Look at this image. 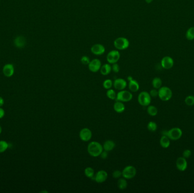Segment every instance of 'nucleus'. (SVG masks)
Listing matches in <instances>:
<instances>
[{
    "mask_svg": "<svg viewBox=\"0 0 194 193\" xmlns=\"http://www.w3.org/2000/svg\"><path fill=\"white\" fill-rule=\"evenodd\" d=\"M103 151V146L96 141L90 142L87 146V152L92 157H98Z\"/></svg>",
    "mask_w": 194,
    "mask_h": 193,
    "instance_id": "obj_1",
    "label": "nucleus"
},
{
    "mask_svg": "<svg viewBox=\"0 0 194 193\" xmlns=\"http://www.w3.org/2000/svg\"><path fill=\"white\" fill-rule=\"evenodd\" d=\"M183 134L182 130L179 127H173L169 130L162 131V135L167 136L170 140H179Z\"/></svg>",
    "mask_w": 194,
    "mask_h": 193,
    "instance_id": "obj_2",
    "label": "nucleus"
},
{
    "mask_svg": "<svg viewBox=\"0 0 194 193\" xmlns=\"http://www.w3.org/2000/svg\"><path fill=\"white\" fill-rule=\"evenodd\" d=\"M162 101L167 102L173 96V92L169 87L164 86L158 89V96Z\"/></svg>",
    "mask_w": 194,
    "mask_h": 193,
    "instance_id": "obj_3",
    "label": "nucleus"
},
{
    "mask_svg": "<svg viewBox=\"0 0 194 193\" xmlns=\"http://www.w3.org/2000/svg\"><path fill=\"white\" fill-rule=\"evenodd\" d=\"M151 97L149 92L147 91L141 92L137 98V100L142 106H147L151 103Z\"/></svg>",
    "mask_w": 194,
    "mask_h": 193,
    "instance_id": "obj_4",
    "label": "nucleus"
},
{
    "mask_svg": "<svg viewBox=\"0 0 194 193\" xmlns=\"http://www.w3.org/2000/svg\"><path fill=\"white\" fill-rule=\"evenodd\" d=\"M114 45L118 50L122 51L128 48L129 46V41L126 38L120 37L114 40Z\"/></svg>",
    "mask_w": 194,
    "mask_h": 193,
    "instance_id": "obj_5",
    "label": "nucleus"
},
{
    "mask_svg": "<svg viewBox=\"0 0 194 193\" xmlns=\"http://www.w3.org/2000/svg\"><path fill=\"white\" fill-rule=\"evenodd\" d=\"M132 94L131 92L123 90L117 93L116 100L122 102H130L132 99Z\"/></svg>",
    "mask_w": 194,
    "mask_h": 193,
    "instance_id": "obj_6",
    "label": "nucleus"
},
{
    "mask_svg": "<svg viewBox=\"0 0 194 193\" xmlns=\"http://www.w3.org/2000/svg\"><path fill=\"white\" fill-rule=\"evenodd\" d=\"M136 169L132 165H128L122 171V176L123 178L130 179L134 178L136 175Z\"/></svg>",
    "mask_w": 194,
    "mask_h": 193,
    "instance_id": "obj_7",
    "label": "nucleus"
},
{
    "mask_svg": "<svg viewBox=\"0 0 194 193\" xmlns=\"http://www.w3.org/2000/svg\"><path fill=\"white\" fill-rule=\"evenodd\" d=\"M120 58V54L118 51H111L107 55V61L110 64H114L117 63Z\"/></svg>",
    "mask_w": 194,
    "mask_h": 193,
    "instance_id": "obj_8",
    "label": "nucleus"
},
{
    "mask_svg": "<svg viewBox=\"0 0 194 193\" xmlns=\"http://www.w3.org/2000/svg\"><path fill=\"white\" fill-rule=\"evenodd\" d=\"M101 66V61L99 59L97 58H95L94 60L90 61V63L88 65V68L89 70L93 72H98L100 70Z\"/></svg>",
    "mask_w": 194,
    "mask_h": 193,
    "instance_id": "obj_9",
    "label": "nucleus"
},
{
    "mask_svg": "<svg viewBox=\"0 0 194 193\" xmlns=\"http://www.w3.org/2000/svg\"><path fill=\"white\" fill-rule=\"evenodd\" d=\"M81 140L84 142H88L92 138V132L89 128H83L79 133Z\"/></svg>",
    "mask_w": 194,
    "mask_h": 193,
    "instance_id": "obj_10",
    "label": "nucleus"
},
{
    "mask_svg": "<svg viewBox=\"0 0 194 193\" xmlns=\"http://www.w3.org/2000/svg\"><path fill=\"white\" fill-rule=\"evenodd\" d=\"M108 177V173L104 170H99L94 176V180L97 183H103Z\"/></svg>",
    "mask_w": 194,
    "mask_h": 193,
    "instance_id": "obj_11",
    "label": "nucleus"
},
{
    "mask_svg": "<svg viewBox=\"0 0 194 193\" xmlns=\"http://www.w3.org/2000/svg\"><path fill=\"white\" fill-rule=\"evenodd\" d=\"M187 162L186 159L183 157L178 158L176 161V167L180 172H184L187 168Z\"/></svg>",
    "mask_w": 194,
    "mask_h": 193,
    "instance_id": "obj_12",
    "label": "nucleus"
},
{
    "mask_svg": "<svg viewBox=\"0 0 194 193\" xmlns=\"http://www.w3.org/2000/svg\"><path fill=\"white\" fill-rule=\"evenodd\" d=\"M113 86L116 90L122 91L126 88L127 86V83L123 78H118L114 81Z\"/></svg>",
    "mask_w": 194,
    "mask_h": 193,
    "instance_id": "obj_13",
    "label": "nucleus"
},
{
    "mask_svg": "<svg viewBox=\"0 0 194 193\" xmlns=\"http://www.w3.org/2000/svg\"><path fill=\"white\" fill-rule=\"evenodd\" d=\"M91 52L96 56H100L105 52V48L100 44H96L91 47Z\"/></svg>",
    "mask_w": 194,
    "mask_h": 193,
    "instance_id": "obj_14",
    "label": "nucleus"
},
{
    "mask_svg": "<svg viewBox=\"0 0 194 193\" xmlns=\"http://www.w3.org/2000/svg\"><path fill=\"white\" fill-rule=\"evenodd\" d=\"M162 67L165 69H170L174 65L173 59L169 56H165L162 59L161 62Z\"/></svg>",
    "mask_w": 194,
    "mask_h": 193,
    "instance_id": "obj_15",
    "label": "nucleus"
},
{
    "mask_svg": "<svg viewBox=\"0 0 194 193\" xmlns=\"http://www.w3.org/2000/svg\"><path fill=\"white\" fill-rule=\"evenodd\" d=\"M14 72V66L12 64H6L3 68V73L6 77H11Z\"/></svg>",
    "mask_w": 194,
    "mask_h": 193,
    "instance_id": "obj_16",
    "label": "nucleus"
},
{
    "mask_svg": "<svg viewBox=\"0 0 194 193\" xmlns=\"http://www.w3.org/2000/svg\"><path fill=\"white\" fill-rule=\"evenodd\" d=\"M113 107H114V111L118 113H123L126 109L125 105L124 104V103L123 102H120V101H116L114 103Z\"/></svg>",
    "mask_w": 194,
    "mask_h": 193,
    "instance_id": "obj_17",
    "label": "nucleus"
},
{
    "mask_svg": "<svg viewBox=\"0 0 194 193\" xmlns=\"http://www.w3.org/2000/svg\"><path fill=\"white\" fill-rule=\"evenodd\" d=\"M128 87L129 89L131 91L133 92H136L138 91L139 88H140V86L138 83L135 79H132L129 81V84H128Z\"/></svg>",
    "mask_w": 194,
    "mask_h": 193,
    "instance_id": "obj_18",
    "label": "nucleus"
},
{
    "mask_svg": "<svg viewBox=\"0 0 194 193\" xmlns=\"http://www.w3.org/2000/svg\"><path fill=\"white\" fill-rule=\"evenodd\" d=\"M115 147V143L114 141L111 140H107L105 141L103 145V150L107 152L111 151L114 149Z\"/></svg>",
    "mask_w": 194,
    "mask_h": 193,
    "instance_id": "obj_19",
    "label": "nucleus"
},
{
    "mask_svg": "<svg viewBox=\"0 0 194 193\" xmlns=\"http://www.w3.org/2000/svg\"><path fill=\"white\" fill-rule=\"evenodd\" d=\"M111 70L112 68L110 63H105L101 66L100 69V72L103 75H107L111 72Z\"/></svg>",
    "mask_w": 194,
    "mask_h": 193,
    "instance_id": "obj_20",
    "label": "nucleus"
},
{
    "mask_svg": "<svg viewBox=\"0 0 194 193\" xmlns=\"http://www.w3.org/2000/svg\"><path fill=\"white\" fill-rule=\"evenodd\" d=\"M170 139L166 135H162L160 140V145L162 148L167 149L170 145Z\"/></svg>",
    "mask_w": 194,
    "mask_h": 193,
    "instance_id": "obj_21",
    "label": "nucleus"
},
{
    "mask_svg": "<svg viewBox=\"0 0 194 193\" xmlns=\"http://www.w3.org/2000/svg\"><path fill=\"white\" fill-rule=\"evenodd\" d=\"M14 44L18 48H24L26 44V40L24 38L21 36L17 37L14 40Z\"/></svg>",
    "mask_w": 194,
    "mask_h": 193,
    "instance_id": "obj_22",
    "label": "nucleus"
},
{
    "mask_svg": "<svg viewBox=\"0 0 194 193\" xmlns=\"http://www.w3.org/2000/svg\"><path fill=\"white\" fill-rule=\"evenodd\" d=\"M151 84H152V86L154 88L159 89L162 86V81L160 78L156 77L153 79Z\"/></svg>",
    "mask_w": 194,
    "mask_h": 193,
    "instance_id": "obj_23",
    "label": "nucleus"
},
{
    "mask_svg": "<svg viewBox=\"0 0 194 193\" xmlns=\"http://www.w3.org/2000/svg\"><path fill=\"white\" fill-rule=\"evenodd\" d=\"M84 173L87 178L89 179H93L94 177L95 173L94 170L91 167H87L84 170Z\"/></svg>",
    "mask_w": 194,
    "mask_h": 193,
    "instance_id": "obj_24",
    "label": "nucleus"
},
{
    "mask_svg": "<svg viewBox=\"0 0 194 193\" xmlns=\"http://www.w3.org/2000/svg\"><path fill=\"white\" fill-rule=\"evenodd\" d=\"M118 187L120 190H125L127 188V182L126 179H120L118 181Z\"/></svg>",
    "mask_w": 194,
    "mask_h": 193,
    "instance_id": "obj_25",
    "label": "nucleus"
},
{
    "mask_svg": "<svg viewBox=\"0 0 194 193\" xmlns=\"http://www.w3.org/2000/svg\"><path fill=\"white\" fill-rule=\"evenodd\" d=\"M147 112L151 116H156L158 113V109L154 106H148L147 108Z\"/></svg>",
    "mask_w": 194,
    "mask_h": 193,
    "instance_id": "obj_26",
    "label": "nucleus"
},
{
    "mask_svg": "<svg viewBox=\"0 0 194 193\" xmlns=\"http://www.w3.org/2000/svg\"><path fill=\"white\" fill-rule=\"evenodd\" d=\"M116 92L113 89H109L106 93V95L108 98L111 100H116Z\"/></svg>",
    "mask_w": 194,
    "mask_h": 193,
    "instance_id": "obj_27",
    "label": "nucleus"
},
{
    "mask_svg": "<svg viewBox=\"0 0 194 193\" xmlns=\"http://www.w3.org/2000/svg\"><path fill=\"white\" fill-rule=\"evenodd\" d=\"M186 37L189 40H192L194 39V27H191L187 31Z\"/></svg>",
    "mask_w": 194,
    "mask_h": 193,
    "instance_id": "obj_28",
    "label": "nucleus"
},
{
    "mask_svg": "<svg viewBox=\"0 0 194 193\" xmlns=\"http://www.w3.org/2000/svg\"><path fill=\"white\" fill-rule=\"evenodd\" d=\"M147 128L150 131L154 132L156 131L157 129V125L156 122L153 121H151L148 124Z\"/></svg>",
    "mask_w": 194,
    "mask_h": 193,
    "instance_id": "obj_29",
    "label": "nucleus"
},
{
    "mask_svg": "<svg viewBox=\"0 0 194 193\" xmlns=\"http://www.w3.org/2000/svg\"><path fill=\"white\" fill-rule=\"evenodd\" d=\"M185 102L188 106H192L194 105V96L189 95L185 98Z\"/></svg>",
    "mask_w": 194,
    "mask_h": 193,
    "instance_id": "obj_30",
    "label": "nucleus"
},
{
    "mask_svg": "<svg viewBox=\"0 0 194 193\" xmlns=\"http://www.w3.org/2000/svg\"><path fill=\"white\" fill-rule=\"evenodd\" d=\"M9 147L8 143L4 140L0 141V153H2L5 152L8 149Z\"/></svg>",
    "mask_w": 194,
    "mask_h": 193,
    "instance_id": "obj_31",
    "label": "nucleus"
},
{
    "mask_svg": "<svg viewBox=\"0 0 194 193\" xmlns=\"http://www.w3.org/2000/svg\"><path fill=\"white\" fill-rule=\"evenodd\" d=\"M113 86V82L110 79H106L103 83V86L104 87V88L106 89V90H109V89L111 88Z\"/></svg>",
    "mask_w": 194,
    "mask_h": 193,
    "instance_id": "obj_32",
    "label": "nucleus"
},
{
    "mask_svg": "<svg viewBox=\"0 0 194 193\" xmlns=\"http://www.w3.org/2000/svg\"><path fill=\"white\" fill-rule=\"evenodd\" d=\"M81 62L83 65H88L90 62V58L86 56H84L81 58Z\"/></svg>",
    "mask_w": 194,
    "mask_h": 193,
    "instance_id": "obj_33",
    "label": "nucleus"
},
{
    "mask_svg": "<svg viewBox=\"0 0 194 193\" xmlns=\"http://www.w3.org/2000/svg\"><path fill=\"white\" fill-rule=\"evenodd\" d=\"M121 176H122V172H120L119 170H114L113 173V177L114 179H119Z\"/></svg>",
    "mask_w": 194,
    "mask_h": 193,
    "instance_id": "obj_34",
    "label": "nucleus"
},
{
    "mask_svg": "<svg viewBox=\"0 0 194 193\" xmlns=\"http://www.w3.org/2000/svg\"><path fill=\"white\" fill-rule=\"evenodd\" d=\"M182 155H183V157L185 158V159H188L191 155V150H189V149L185 150L183 151Z\"/></svg>",
    "mask_w": 194,
    "mask_h": 193,
    "instance_id": "obj_35",
    "label": "nucleus"
},
{
    "mask_svg": "<svg viewBox=\"0 0 194 193\" xmlns=\"http://www.w3.org/2000/svg\"><path fill=\"white\" fill-rule=\"evenodd\" d=\"M149 94L152 97H156L158 96V91L156 88L152 89L149 92Z\"/></svg>",
    "mask_w": 194,
    "mask_h": 193,
    "instance_id": "obj_36",
    "label": "nucleus"
},
{
    "mask_svg": "<svg viewBox=\"0 0 194 193\" xmlns=\"http://www.w3.org/2000/svg\"><path fill=\"white\" fill-rule=\"evenodd\" d=\"M111 68H112V70H113L114 72H115V73H118V72H119V71H120L119 66L118 64L116 63H114V64L113 65V66H111Z\"/></svg>",
    "mask_w": 194,
    "mask_h": 193,
    "instance_id": "obj_37",
    "label": "nucleus"
},
{
    "mask_svg": "<svg viewBox=\"0 0 194 193\" xmlns=\"http://www.w3.org/2000/svg\"><path fill=\"white\" fill-rule=\"evenodd\" d=\"M100 158L102 159H106L108 157V153H107V151H103L101 153V154L100 155Z\"/></svg>",
    "mask_w": 194,
    "mask_h": 193,
    "instance_id": "obj_38",
    "label": "nucleus"
},
{
    "mask_svg": "<svg viewBox=\"0 0 194 193\" xmlns=\"http://www.w3.org/2000/svg\"><path fill=\"white\" fill-rule=\"evenodd\" d=\"M4 116H5V111H4V110L2 108H0V119L4 117Z\"/></svg>",
    "mask_w": 194,
    "mask_h": 193,
    "instance_id": "obj_39",
    "label": "nucleus"
},
{
    "mask_svg": "<svg viewBox=\"0 0 194 193\" xmlns=\"http://www.w3.org/2000/svg\"><path fill=\"white\" fill-rule=\"evenodd\" d=\"M4 99L1 97H0V107L4 105Z\"/></svg>",
    "mask_w": 194,
    "mask_h": 193,
    "instance_id": "obj_40",
    "label": "nucleus"
},
{
    "mask_svg": "<svg viewBox=\"0 0 194 193\" xmlns=\"http://www.w3.org/2000/svg\"><path fill=\"white\" fill-rule=\"evenodd\" d=\"M153 1V0H145V2H146L147 3H148V4H150V3H151Z\"/></svg>",
    "mask_w": 194,
    "mask_h": 193,
    "instance_id": "obj_41",
    "label": "nucleus"
},
{
    "mask_svg": "<svg viewBox=\"0 0 194 193\" xmlns=\"http://www.w3.org/2000/svg\"><path fill=\"white\" fill-rule=\"evenodd\" d=\"M127 79H128V81H129L132 80V79H133L132 77H131V76H129V77H128V78H127Z\"/></svg>",
    "mask_w": 194,
    "mask_h": 193,
    "instance_id": "obj_42",
    "label": "nucleus"
},
{
    "mask_svg": "<svg viewBox=\"0 0 194 193\" xmlns=\"http://www.w3.org/2000/svg\"><path fill=\"white\" fill-rule=\"evenodd\" d=\"M1 132H2V128H1V127L0 126V134L1 133Z\"/></svg>",
    "mask_w": 194,
    "mask_h": 193,
    "instance_id": "obj_43",
    "label": "nucleus"
}]
</instances>
